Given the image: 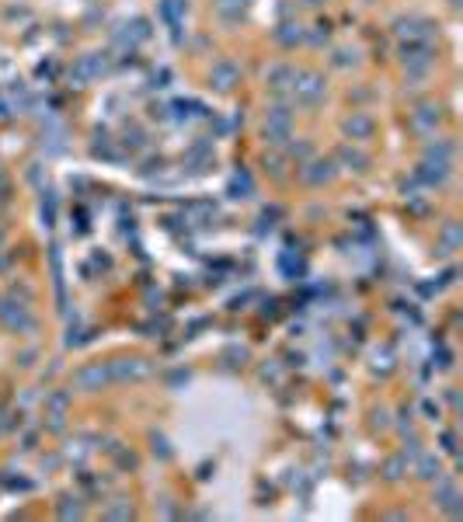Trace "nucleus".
<instances>
[{
  "mask_svg": "<svg viewBox=\"0 0 463 522\" xmlns=\"http://www.w3.org/2000/svg\"><path fill=\"white\" fill-rule=\"evenodd\" d=\"M289 91L296 94L300 105H317V101H324V94H328V81H324V74H317V70H296Z\"/></svg>",
  "mask_w": 463,
  "mask_h": 522,
  "instance_id": "obj_1",
  "label": "nucleus"
},
{
  "mask_svg": "<svg viewBox=\"0 0 463 522\" xmlns=\"http://www.w3.org/2000/svg\"><path fill=\"white\" fill-rule=\"evenodd\" d=\"M0 324H4L8 331H32L35 321L28 317V307L18 303V296H0Z\"/></svg>",
  "mask_w": 463,
  "mask_h": 522,
  "instance_id": "obj_2",
  "label": "nucleus"
},
{
  "mask_svg": "<svg viewBox=\"0 0 463 522\" xmlns=\"http://www.w3.org/2000/svg\"><path fill=\"white\" fill-rule=\"evenodd\" d=\"M108 380H112L108 362H87V366H81V369L74 373V387L84 390V394H94V390L108 387Z\"/></svg>",
  "mask_w": 463,
  "mask_h": 522,
  "instance_id": "obj_3",
  "label": "nucleus"
},
{
  "mask_svg": "<svg viewBox=\"0 0 463 522\" xmlns=\"http://www.w3.org/2000/svg\"><path fill=\"white\" fill-rule=\"evenodd\" d=\"M108 369H112V380H146L150 376V362L146 359H140V355H122V359H115V362H108Z\"/></svg>",
  "mask_w": 463,
  "mask_h": 522,
  "instance_id": "obj_4",
  "label": "nucleus"
},
{
  "mask_svg": "<svg viewBox=\"0 0 463 522\" xmlns=\"http://www.w3.org/2000/svg\"><path fill=\"white\" fill-rule=\"evenodd\" d=\"M401 60H404V67H407L411 74H428V67H432V53H428V46H421L418 39H411V42L401 49Z\"/></svg>",
  "mask_w": 463,
  "mask_h": 522,
  "instance_id": "obj_5",
  "label": "nucleus"
},
{
  "mask_svg": "<svg viewBox=\"0 0 463 522\" xmlns=\"http://www.w3.org/2000/svg\"><path fill=\"white\" fill-rule=\"evenodd\" d=\"M342 133H345L348 140H369V136L376 133V122H373L369 112H352V115L342 119Z\"/></svg>",
  "mask_w": 463,
  "mask_h": 522,
  "instance_id": "obj_6",
  "label": "nucleus"
},
{
  "mask_svg": "<svg viewBox=\"0 0 463 522\" xmlns=\"http://www.w3.org/2000/svg\"><path fill=\"white\" fill-rule=\"evenodd\" d=\"M335 174H338V164H335V160H307L303 171H300V178H303L307 185H314V188L335 181Z\"/></svg>",
  "mask_w": 463,
  "mask_h": 522,
  "instance_id": "obj_7",
  "label": "nucleus"
},
{
  "mask_svg": "<svg viewBox=\"0 0 463 522\" xmlns=\"http://www.w3.org/2000/svg\"><path fill=\"white\" fill-rule=\"evenodd\" d=\"M241 81V67L234 63V60H219V63H212V70H209V84L216 87V91H230Z\"/></svg>",
  "mask_w": 463,
  "mask_h": 522,
  "instance_id": "obj_8",
  "label": "nucleus"
},
{
  "mask_svg": "<svg viewBox=\"0 0 463 522\" xmlns=\"http://www.w3.org/2000/svg\"><path fill=\"white\" fill-rule=\"evenodd\" d=\"M439 105H418L414 112H411V129L414 133H435V126H439Z\"/></svg>",
  "mask_w": 463,
  "mask_h": 522,
  "instance_id": "obj_9",
  "label": "nucleus"
},
{
  "mask_svg": "<svg viewBox=\"0 0 463 522\" xmlns=\"http://www.w3.org/2000/svg\"><path fill=\"white\" fill-rule=\"evenodd\" d=\"M418 178L425 181V185H446L449 181V160H421L418 164Z\"/></svg>",
  "mask_w": 463,
  "mask_h": 522,
  "instance_id": "obj_10",
  "label": "nucleus"
},
{
  "mask_svg": "<svg viewBox=\"0 0 463 522\" xmlns=\"http://www.w3.org/2000/svg\"><path fill=\"white\" fill-rule=\"evenodd\" d=\"M335 164H342V167H348V171H366L369 167V157L359 150V146H352V143H345V146H338V160Z\"/></svg>",
  "mask_w": 463,
  "mask_h": 522,
  "instance_id": "obj_11",
  "label": "nucleus"
},
{
  "mask_svg": "<svg viewBox=\"0 0 463 522\" xmlns=\"http://www.w3.org/2000/svg\"><path fill=\"white\" fill-rule=\"evenodd\" d=\"M435 505L446 508L449 515H460V491H456L449 480H439V487H435Z\"/></svg>",
  "mask_w": 463,
  "mask_h": 522,
  "instance_id": "obj_12",
  "label": "nucleus"
},
{
  "mask_svg": "<svg viewBox=\"0 0 463 522\" xmlns=\"http://www.w3.org/2000/svg\"><path fill=\"white\" fill-rule=\"evenodd\" d=\"M293 77H296V70L286 67V63H276V67L265 74V81H269L272 91H289V87H293Z\"/></svg>",
  "mask_w": 463,
  "mask_h": 522,
  "instance_id": "obj_13",
  "label": "nucleus"
},
{
  "mask_svg": "<svg viewBox=\"0 0 463 522\" xmlns=\"http://www.w3.org/2000/svg\"><path fill=\"white\" fill-rule=\"evenodd\" d=\"M248 4H251V0H216V15L223 22H241L244 11H248Z\"/></svg>",
  "mask_w": 463,
  "mask_h": 522,
  "instance_id": "obj_14",
  "label": "nucleus"
},
{
  "mask_svg": "<svg viewBox=\"0 0 463 522\" xmlns=\"http://www.w3.org/2000/svg\"><path fill=\"white\" fill-rule=\"evenodd\" d=\"M265 126H283V129H293V112H289V105H283V101L269 105V112H265Z\"/></svg>",
  "mask_w": 463,
  "mask_h": 522,
  "instance_id": "obj_15",
  "label": "nucleus"
},
{
  "mask_svg": "<svg viewBox=\"0 0 463 522\" xmlns=\"http://www.w3.org/2000/svg\"><path fill=\"white\" fill-rule=\"evenodd\" d=\"M300 39H303V32H300V25H296V22H283V25L276 28V42H279V46H286V49H293Z\"/></svg>",
  "mask_w": 463,
  "mask_h": 522,
  "instance_id": "obj_16",
  "label": "nucleus"
},
{
  "mask_svg": "<svg viewBox=\"0 0 463 522\" xmlns=\"http://www.w3.org/2000/svg\"><path fill=\"white\" fill-rule=\"evenodd\" d=\"M425 157H428V160H449V164H453V143H449V140L425 143Z\"/></svg>",
  "mask_w": 463,
  "mask_h": 522,
  "instance_id": "obj_17",
  "label": "nucleus"
},
{
  "mask_svg": "<svg viewBox=\"0 0 463 522\" xmlns=\"http://www.w3.org/2000/svg\"><path fill=\"white\" fill-rule=\"evenodd\" d=\"M414 470H418L421 480H435V477H439V460H435L432 453H418V466H414Z\"/></svg>",
  "mask_w": 463,
  "mask_h": 522,
  "instance_id": "obj_18",
  "label": "nucleus"
},
{
  "mask_svg": "<svg viewBox=\"0 0 463 522\" xmlns=\"http://www.w3.org/2000/svg\"><path fill=\"white\" fill-rule=\"evenodd\" d=\"M460 240H463V233H460V223H453V219H449V223L442 226V244H446V247H439V251H442V254H449L453 247H460Z\"/></svg>",
  "mask_w": 463,
  "mask_h": 522,
  "instance_id": "obj_19",
  "label": "nucleus"
},
{
  "mask_svg": "<svg viewBox=\"0 0 463 522\" xmlns=\"http://www.w3.org/2000/svg\"><path fill=\"white\" fill-rule=\"evenodd\" d=\"M397 35L421 39V35H428V22H397Z\"/></svg>",
  "mask_w": 463,
  "mask_h": 522,
  "instance_id": "obj_20",
  "label": "nucleus"
},
{
  "mask_svg": "<svg viewBox=\"0 0 463 522\" xmlns=\"http://www.w3.org/2000/svg\"><path fill=\"white\" fill-rule=\"evenodd\" d=\"M293 136V129H283V126H265V143L269 146H286Z\"/></svg>",
  "mask_w": 463,
  "mask_h": 522,
  "instance_id": "obj_21",
  "label": "nucleus"
},
{
  "mask_svg": "<svg viewBox=\"0 0 463 522\" xmlns=\"http://www.w3.org/2000/svg\"><path fill=\"white\" fill-rule=\"evenodd\" d=\"M129 515H133V505L126 498H115V505L105 508V519H129Z\"/></svg>",
  "mask_w": 463,
  "mask_h": 522,
  "instance_id": "obj_22",
  "label": "nucleus"
},
{
  "mask_svg": "<svg viewBox=\"0 0 463 522\" xmlns=\"http://www.w3.org/2000/svg\"><path fill=\"white\" fill-rule=\"evenodd\" d=\"M60 515H63V519H81V515H84V505H81V498H63V505H60Z\"/></svg>",
  "mask_w": 463,
  "mask_h": 522,
  "instance_id": "obj_23",
  "label": "nucleus"
},
{
  "mask_svg": "<svg viewBox=\"0 0 463 522\" xmlns=\"http://www.w3.org/2000/svg\"><path fill=\"white\" fill-rule=\"evenodd\" d=\"M67 404H70V394H67V390H53V394L46 397V407H49V411H67Z\"/></svg>",
  "mask_w": 463,
  "mask_h": 522,
  "instance_id": "obj_24",
  "label": "nucleus"
},
{
  "mask_svg": "<svg viewBox=\"0 0 463 522\" xmlns=\"http://www.w3.org/2000/svg\"><path fill=\"white\" fill-rule=\"evenodd\" d=\"M383 473H387V480H401V473H404V456H390V460L383 463Z\"/></svg>",
  "mask_w": 463,
  "mask_h": 522,
  "instance_id": "obj_25",
  "label": "nucleus"
},
{
  "mask_svg": "<svg viewBox=\"0 0 463 522\" xmlns=\"http://www.w3.org/2000/svg\"><path fill=\"white\" fill-rule=\"evenodd\" d=\"M153 453H157L160 460H171V446H167L164 435H153Z\"/></svg>",
  "mask_w": 463,
  "mask_h": 522,
  "instance_id": "obj_26",
  "label": "nucleus"
},
{
  "mask_svg": "<svg viewBox=\"0 0 463 522\" xmlns=\"http://www.w3.org/2000/svg\"><path fill=\"white\" fill-rule=\"evenodd\" d=\"M355 63V53L352 49H338L335 53V67H352Z\"/></svg>",
  "mask_w": 463,
  "mask_h": 522,
  "instance_id": "obj_27",
  "label": "nucleus"
},
{
  "mask_svg": "<svg viewBox=\"0 0 463 522\" xmlns=\"http://www.w3.org/2000/svg\"><path fill=\"white\" fill-rule=\"evenodd\" d=\"M289 153H293V157H300V160H307V157H310V143H293V146H289Z\"/></svg>",
  "mask_w": 463,
  "mask_h": 522,
  "instance_id": "obj_28",
  "label": "nucleus"
},
{
  "mask_svg": "<svg viewBox=\"0 0 463 522\" xmlns=\"http://www.w3.org/2000/svg\"><path fill=\"white\" fill-rule=\"evenodd\" d=\"M265 164H269V160H265ZM269 167H272V174H283V160H279V157H272V164H269Z\"/></svg>",
  "mask_w": 463,
  "mask_h": 522,
  "instance_id": "obj_29",
  "label": "nucleus"
},
{
  "mask_svg": "<svg viewBox=\"0 0 463 522\" xmlns=\"http://www.w3.org/2000/svg\"><path fill=\"white\" fill-rule=\"evenodd\" d=\"M303 4H307V8H321V4H324V0H303Z\"/></svg>",
  "mask_w": 463,
  "mask_h": 522,
  "instance_id": "obj_30",
  "label": "nucleus"
},
{
  "mask_svg": "<svg viewBox=\"0 0 463 522\" xmlns=\"http://www.w3.org/2000/svg\"><path fill=\"white\" fill-rule=\"evenodd\" d=\"M0 247H4V230H0Z\"/></svg>",
  "mask_w": 463,
  "mask_h": 522,
  "instance_id": "obj_31",
  "label": "nucleus"
}]
</instances>
